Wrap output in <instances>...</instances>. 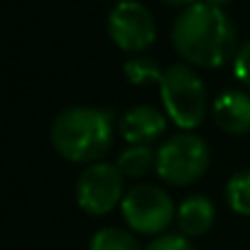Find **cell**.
Returning <instances> with one entry per match:
<instances>
[{
	"label": "cell",
	"instance_id": "6da1fadb",
	"mask_svg": "<svg viewBox=\"0 0 250 250\" xmlns=\"http://www.w3.org/2000/svg\"><path fill=\"white\" fill-rule=\"evenodd\" d=\"M172 44L184 62L199 69H218L235 59L238 32L223 8L199 0L177 15L172 25Z\"/></svg>",
	"mask_w": 250,
	"mask_h": 250
},
{
	"label": "cell",
	"instance_id": "7a4b0ae2",
	"mask_svg": "<svg viewBox=\"0 0 250 250\" xmlns=\"http://www.w3.org/2000/svg\"><path fill=\"white\" fill-rule=\"evenodd\" d=\"M49 138L64 160L93 165L101 162L113 145V118L108 110L74 105L54 118Z\"/></svg>",
	"mask_w": 250,
	"mask_h": 250
},
{
	"label": "cell",
	"instance_id": "3957f363",
	"mask_svg": "<svg viewBox=\"0 0 250 250\" xmlns=\"http://www.w3.org/2000/svg\"><path fill=\"white\" fill-rule=\"evenodd\" d=\"M160 98L167 118L182 130H194L204 123L208 113L206 86L194 69L174 64L160 76Z\"/></svg>",
	"mask_w": 250,
	"mask_h": 250
},
{
	"label": "cell",
	"instance_id": "277c9868",
	"mask_svg": "<svg viewBox=\"0 0 250 250\" xmlns=\"http://www.w3.org/2000/svg\"><path fill=\"white\" fill-rule=\"evenodd\" d=\"M208 162H211L208 145L191 130H184L160 145L155 169L165 184L189 187L204 177V172L208 169Z\"/></svg>",
	"mask_w": 250,
	"mask_h": 250
},
{
	"label": "cell",
	"instance_id": "5b68a950",
	"mask_svg": "<svg viewBox=\"0 0 250 250\" xmlns=\"http://www.w3.org/2000/svg\"><path fill=\"white\" fill-rule=\"evenodd\" d=\"M120 213L130 230L143 235H162L177 218L172 196L155 184H138L125 191Z\"/></svg>",
	"mask_w": 250,
	"mask_h": 250
},
{
	"label": "cell",
	"instance_id": "8992f818",
	"mask_svg": "<svg viewBox=\"0 0 250 250\" xmlns=\"http://www.w3.org/2000/svg\"><path fill=\"white\" fill-rule=\"evenodd\" d=\"M123 172L115 162H93L88 165L76 182V201L91 216H105L123 204Z\"/></svg>",
	"mask_w": 250,
	"mask_h": 250
},
{
	"label": "cell",
	"instance_id": "52a82bcc",
	"mask_svg": "<svg viewBox=\"0 0 250 250\" xmlns=\"http://www.w3.org/2000/svg\"><path fill=\"white\" fill-rule=\"evenodd\" d=\"M108 35L118 49L140 54L155 44V15L138 0H120L108 15Z\"/></svg>",
	"mask_w": 250,
	"mask_h": 250
},
{
	"label": "cell",
	"instance_id": "ba28073f",
	"mask_svg": "<svg viewBox=\"0 0 250 250\" xmlns=\"http://www.w3.org/2000/svg\"><path fill=\"white\" fill-rule=\"evenodd\" d=\"M165 130L167 118L152 105H135L125 110L118 123V133L128 145H150L152 140L162 138Z\"/></svg>",
	"mask_w": 250,
	"mask_h": 250
},
{
	"label": "cell",
	"instance_id": "9c48e42d",
	"mask_svg": "<svg viewBox=\"0 0 250 250\" xmlns=\"http://www.w3.org/2000/svg\"><path fill=\"white\" fill-rule=\"evenodd\" d=\"M211 118L216 128L228 135L250 133V96L243 91H223L211 103Z\"/></svg>",
	"mask_w": 250,
	"mask_h": 250
},
{
	"label": "cell",
	"instance_id": "30bf717a",
	"mask_svg": "<svg viewBox=\"0 0 250 250\" xmlns=\"http://www.w3.org/2000/svg\"><path fill=\"white\" fill-rule=\"evenodd\" d=\"M216 223V208L206 196H187L177 206V226L182 235H204Z\"/></svg>",
	"mask_w": 250,
	"mask_h": 250
},
{
	"label": "cell",
	"instance_id": "8fae6325",
	"mask_svg": "<svg viewBox=\"0 0 250 250\" xmlns=\"http://www.w3.org/2000/svg\"><path fill=\"white\" fill-rule=\"evenodd\" d=\"M115 165L125 179H138V177H145L157 165V152L150 145H128L118 155Z\"/></svg>",
	"mask_w": 250,
	"mask_h": 250
},
{
	"label": "cell",
	"instance_id": "7c38bea8",
	"mask_svg": "<svg viewBox=\"0 0 250 250\" xmlns=\"http://www.w3.org/2000/svg\"><path fill=\"white\" fill-rule=\"evenodd\" d=\"M88 250H140V243L133 230H123V228H101L93 233Z\"/></svg>",
	"mask_w": 250,
	"mask_h": 250
},
{
	"label": "cell",
	"instance_id": "4fadbf2b",
	"mask_svg": "<svg viewBox=\"0 0 250 250\" xmlns=\"http://www.w3.org/2000/svg\"><path fill=\"white\" fill-rule=\"evenodd\" d=\"M226 201L230 211L240 216H250V169L238 172L226 182Z\"/></svg>",
	"mask_w": 250,
	"mask_h": 250
},
{
	"label": "cell",
	"instance_id": "5bb4252c",
	"mask_svg": "<svg viewBox=\"0 0 250 250\" xmlns=\"http://www.w3.org/2000/svg\"><path fill=\"white\" fill-rule=\"evenodd\" d=\"M125 74H128V79H130L133 83H147V81H155V83H157L160 76H162L160 66H157L155 62L145 59V57L130 59L128 64H125Z\"/></svg>",
	"mask_w": 250,
	"mask_h": 250
},
{
	"label": "cell",
	"instance_id": "9a60e30c",
	"mask_svg": "<svg viewBox=\"0 0 250 250\" xmlns=\"http://www.w3.org/2000/svg\"><path fill=\"white\" fill-rule=\"evenodd\" d=\"M230 64H233L235 79H238L243 86L250 88V42H245L243 47H238V54H235V59H233Z\"/></svg>",
	"mask_w": 250,
	"mask_h": 250
},
{
	"label": "cell",
	"instance_id": "2e32d148",
	"mask_svg": "<svg viewBox=\"0 0 250 250\" xmlns=\"http://www.w3.org/2000/svg\"><path fill=\"white\" fill-rule=\"evenodd\" d=\"M145 250H194L187 235H157Z\"/></svg>",
	"mask_w": 250,
	"mask_h": 250
},
{
	"label": "cell",
	"instance_id": "e0dca14e",
	"mask_svg": "<svg viewBox=\"0 0 250 250\" xmlns=\"http://www.w3.org/2000/svg\"><path fill=\"white\" fill-rule=\"evenodd\" d=\"M162 5H167V8H189V5H194V3H199V0H160Z\"/></svg>",
	"mask_w": 250,
	"mask_h": 250
},
{
	"label": "cell",
	"instance_id": "ac0fdd59",
	"mask_svg": "<svg viewBox=\"0 0 250 250\" xmlns=\"http://www.w3.org/2000/svg\"><path fill=\"white\" fill-rule=\"evenodd\" d=\"M206 3H211V5H216V8H226L230 0H206Z\"/></svg>",
	"mask_w": 250,
	"mask_h": 250
}]
</instances>
